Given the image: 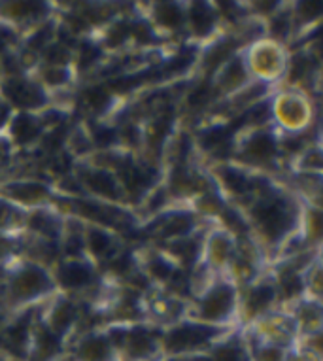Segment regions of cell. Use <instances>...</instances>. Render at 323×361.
Wrapping results in <instances>:
<instances>
[{
    "mask_svg": "<svg viewBox=\"0 0 323 361\" xmlns=\"http://www.w3.org/2000/svg\"><path fill=\"white\" fill-rule=\"evenodd\" d=\"M74 361H76V360H74Z\"/></svg>",
    "mask_w": 323,
    "mask_h": 361,
    "instance_id": "cell-42",
    "label": "cell"
},
{
    "mask_svg": "<svg viewBox=\"0 0 323 361\" xmlns=\"http://www.w3.org/2000/svg\"><path fill=\"white\" fill-rule=\"evenodd\" d=\"M246 78V66H244V61L235 55L233 61L227 66V72H224V83L227 87H233V85H238V83L244 82Z\"/></svg>",
    "mask_w": 323,
    "mask_h": 361,
    "instance_id": "cell-26",
    "label": "cell"
},
{
    "mask_svg": "<svg viewBox=\"0 0 323 361\" xmlns=\"http://www.w3.org/2000/svg\"><path fill=\"white\" fill-rule=\"evenodd\" d=\"M74 318H76V310L72 307L71 302H59L57 307L53 308L51 316H49V331H53L55 335H61V333L68 331V327L74 324Z\"/></svg>",
    "mask_w": 323,
    "mask_h": 361,
    "instance_id": "cell-16",
    "label": "cell"
},
{
    "mask_svg": "<svg viewBox=\"0 0 323 361\" xmlns=\"http://www.w3.org/2000/svg\"><path fill=\"white\" fill-rule=\"evenodd\" d=\"M252 361H288V352L282 346L272 343H257L252 352H248Z\"/></svg>",
    "mask_w": 323,
    "mask_h": 361,
    "instance_id": "cell-21",
    "label": "cell"
},
{
    "mask_svg": "<svg viewBox=\"0 0 323 361\" xmlns=\"http://www.w3.org/2000/svg\"><path fill=\"white\" fill-rule=\"evenodd\" d=\"M235 46H236L235 40H225L216 44V46L206 54L205 57L206 68H208V71H214V68L221 65L225 59L233 57V54H235Z\"/></svg>",
    "mask_w": 323,
    "mask_h": 361,
    "instance_id": "cell-22",
    "label": "cell"
},
{
    "mask_svg": "<svg viewBox=\"0 0 323 361\" xmlns=\"http://www.w3.org/2000/svg\"><path fill=\"white\" fill-rule=\"evenodd\" d=\"M30 225L35 227L38 233H44L47 237H51V235H57V219L53 218L51 214L47 212H36L30 219Z\"/></svg>",
    "mask_w": 323,
    "mask_h": 361,
    "instance_id": "cell-28",
    "label": "cell"
},
{
    "mask_svg": "<svg viewBox=\"0 0 323 361\" xmlns=\"http://www.w3.org/2000/svg\"><path fill=\"white\" fill-rule=\"evenodd\" d=\"M114 238L110 233H106L104 229H99V227H93L89 231V248L95 255H106L110 250H112Z\"/></svg>",
    "mask_w": 323,
    "mask_h": 361,
    "instance_id": "cell-24",
    "label": "cell"
},
{
    "mask_svg": "<svg viewBox=\"0 0 323 361\" xmlns=\"http://www.w3.org/2000/svg\"><path fill=\"white\" fill-rule=\"evenodd\" d=\"M130 36H135L136 40L142 42V44H150L153 40V36H155V30L144 21H138V23L130 27Z\"/></svg>",
    "mask_w": 323,
    "mask_h": 361,
    "instance_id": "cell-35",
    "label": "cell"
},
{
    "mask_svg": "<svg viewBox=\"0 0 323 361\" xmlns=\"http://www.w3.org/2000/svg\"><path fill=\"white\" fill-rule=\"evenodd\" d=\"M150 273L159 280H169L172 276V273H174V269H172V265L165 257H155L150 263Z\"/></svg>",
    "mask_w": 323,
    "mask_h": 361,
    "instance_id": "cell-33",
    "label": "cell"
},
{
    "mask_svg": "<svg viewBox=\"0 0 323 361\" xmlns=\"http://www.w3.org/2000/svg\"><path fill=\"white\" fill-rule=\"evenodd\" d=\"M216 337V331L212 327L197 326V324H183L169 329L163 337V350L171 357H182V355H193L205 344H210Z\"/></svg>",
    "mask_w": 323,
    "mask_h": 361,
    "instance_id": "cell-1",
    "label": "cell"
},
{
    "mask_svg": "<svg viewBox=\"0 0 323 361\" xmlns=\"http://www.w3.org/2000/svg\"><path fill=\"white\" fill-rule=\"evenodd\" d=\"M280 288H282V291L286 293V297H297L303 293V290H305V282H303L299 273H293V271H291V273L284 274L282 282H280Z\"/></svg>",
    "mask_w": 323,
    "mask_h": 361,
    "instance_id": "cell-30",
    "label": "cell"
},
{
    "mask_svg": "<svg viewBox=\"0 0 323 361\" xmlns=\"http://www.w3.org/2000/svg\"><path fill=\"white\" fill-rule=\"evenodd\" d=\"M36 361H51L55 355L61 352V338L59 335H55L49 331L47 327H40L36 331L35 346H32Z\"/></svg>",
    "mask_w": 323,
    "mask_h": 361,
    "instance_id": "cell-11",
    "label": "cell"
},
{
    "mask_svg": "<svg viewBox=\"0 0 323 361\" xmlns=\"http://www.w3.org/2000/svg\"><path fill=\"white\" fill-rule=\"evenodd\" d=\"M221 178H224L225 185H227L233 193H236V195H242V193H246V191H250V188H252V180H250L244 172L236 171V169H231V166L229 169H225Z\"/></svg>",
    "mask_w": 323,
    "mask_h": 361,
    "instance_id": "cell-23",
    "label": "cell"
},
{
    "mask_svg": "<svg viewBox=\"0 0 323 361\" xmlns=\"http://www.w3.org/2000/svg\"><path fill=\"white\" fill-rule=\"evenodd\" d=\"M242 118H244L242 121H246V123H264L267 119L271 118V104H269V101H257L253 106H250V110H248Z\"/></svg>",
    "mask_w": 323,
    "mask_h": 361,
    "instance_id": "cell-27",
    "label": "cell"
},
{
    "mask_svg": "<svg viewBox=\"0 0 323 361\" xmlns=\"http://www.w3.org/2000/svg\"><path fill=\"white\" fill-rule=\"evenodd\" d=\"M112 344L108 337L102 335H91V337L83 338L80 346H78V357L76 361H114Z\"/></svg>",
    "mask_w": 323,
    "mask_h": 361,
    "instance_id": "cell-7",
    "label": "cell"
},
{
    "mask_svg": "<svg viewBox=\"0 0 323 361\" xmlns=\"http://www.w3.org/2000/svg\"><path fill=\"white\" fill-rule=\"evenodd\" d=\"M93 140L99 148H110L112 144L118 142V133L112 127L106 125H97L93 129Z\"/></svg>",
    "mask_w": 323,
    "mask_h": 361,
    "instance_id": "cell-31",
    "label": "cell"
},
{
    "mask_svg": "<svg viewBox=\"0 0 323 361\" xmlns=\"http://www.w3.org/2000/svg\"><path fill=\"white\" fill-rule=\"evenodd\" d=\"M46 61L47 63H51L53 66L63 68V66L68 65V61H71V51H68L66 46H63V44H49L46 48Z\"/></svg>",
    "mask_w": 323,
    "mask_h": 361,
    "instance_id": "cell-29",
    "label": "cell"
},
{
    "mask_svg": "<svg viewBox=\"0 0 323 361\" xmlns=\"http://www.w3.org/2000/svg\"><path fill=\"white\" fill-rule=\"evenodd\" d=\"M49 288H51V280L38 265H27L19 269L12 280V295L19 301H30L46 293Z\"/></svg>",
    "mask_w": 323,
    "mask_h": 361,
    "instance_id": "cell-4",
    "label": "cell"
},
{
    "mask_svg": "<svg viewBox=\"0 0 323 361\" xmlns=\"http://www.w3.org/2000/svg\"><path fill=\"white\" fill-rule=\"evenodd\" d=\"M121 350L130 361H150L159 352V341L147 329H127Z\"/></svg>",
    "mask_w": 323,
    "mask_h": 361,
    "instance_id": "cell-6",
    "label": "cell"
},
{
    "mask_svg": "<svg viewBox=\"0 0 323 361\" xmlns=\"http://www.w3.org/2000/svg\"><path fill=\"white\" fill-rule=\"evenodd\" d=\"M99 55V48L93 46V44H89V42H85V44H82V48H80V66L87 68V66H91L93 63H97Z\"/></svg>",
    "mask_w": 323,
    "mask_h": 361,
    "instance_id": "cell-34",
    "label": "cell"
},
{
    "mask_svg": "<svg viewBox=\"0 0 323 361\" xmlns=\"http://www.w3.org/2000/svg\"><path fill=\"white\" fill-rule=\"evenodd\" d=\"M276 299V288L272 284H259L246 297V316H259Z\"/></svg>",
    "mask_w": 323,
    "mask_h": 361,
    "instance_id": "cell-10",
    "label": "cell"
},
{
    "mask_svg": "<svg viewBox=\"0 0 323 361\" xmlns=\"http://www.w3.org/2000/svg\"><path fill=\"white\" fill-rule=\"evenodd\" d=\"M140 137H142L140 130L136 129L135 125H127V127H125V129H123V138L129 144H133V146L140 142Z\"/></svg>",
    "mask_w": 323,
    "mask_h": 361,
    "instance_id": "cell-40",
    "label": "cell"
},
{
    "mask_svg": "<svg viewBox=\"0 0 323 361\" xmlns=\"http://www.w3.org/2000/svg\"><path fill=\"white\" fill-rule=\"evenodd\" d=\"M4 118H6V110H4V106L0 104V123L4 121Z\"/></svg>",
    "mask_w": 323,
    "mask_h": 361,
    "instance_id": "cell-41",
    "label": "cell"
},
{
    "mask_svg": "<svg viewBox=\"0 0 323 361\" xmlns=\"http://www.w3.org/2000/svg\"><path fill=\"white\" fill-rule=\"evenodd\" d=\"M51 44V32H49V29H38L36 30V35L30 38V48L35 49H42V48H47Z\"/></svg>",
    "mask_w": 323,
    "mask_h": 361,
    "instance_id": "cell-39",
    "label": "cell"
},
{
    "mask_svg": "<svg viewBox=\"0 0 323 361\" xmlns=\"http://www.w3.org/2000/svg\"><path fill=\"white\" fill-rule=\"evenodd\" d=\"M278 149L276 138L272 137L267 130H259L253 133L252 137L248 138L246 142V155L250 159L255 161H269L274 157Z\"/></svg>",
    "mask_w": 323,
    "mask_h": 361,
    "instance_id": "cell-8",
    "label": "cell"
},
{
    "mask_svg": "<svg viewBox=\"0 0 323 361\" xmlns=\"http://www.w3.org/2000/svg\"><path fill=\"white\" fill-rule=\"evenodd\" d=\"M4 97L12 104H18L21 108H38L46 102V93L40 85L29 82V80H19L12 78L4 83Z\"/></svg>",
    "mask_w": 323,
    "mask_h": 361,
    "instance_id": "cell-5",
    "label": "cell"
},
{
    "mask_svg": "<svg viewBox=\"0 0 323 361\" xmlns=\"http://www.w3.org/2000/svg\"><path fill=\"white\" fill-rule=\"evenodd\" d=\"M46 82L49 85H65L68 82V71L65 68H47L46 71Z\"/></svg>",
    "mask_w": 323,
    "mask_h": 361,
    "instance_id": "cell-37",
    "label": "cell"
},
{
    "mask_svg": "<svg viewBox=\"0 0 323 361\" xmlns=\"http://www.w3.org/2000/svg\"><path fill=\"white\" fill-rule=\"evenodd\" d=\"M231 135H233V127L231 125H219V127L202 130L199 137V142L205 149H221L229 144Z\"/></svg>",
    "mask_w": 323,
    "mask_h": 361,
    "instance_id": "cell-17",
    "label": "cell"
},
{
    "mask_svg": "<svg viewBox=\"0 0 323 361\" xmlns=\"http://www.w3.org/2000/svg\"><path fill=\"white\" fill-rule=\"evenodd\" d=\"M8 191H10V195L23 202L42 201L47 195L46 188L42 184H36V182H18V184L10 185Z\"/></svg>",
    "mask_w": 323,
    "mask_h": 361,
    "instance_id": "cell-20",
    "label": "cell"
},
{
    "mask_svg": "<svg viewBox=\"0 0 323 361\" xmlns=\"http://www.w3.org/2000/svg\"><path fill=\"white\" fill-rule=\"evenodd\" d=\"M40 130V119L30 116V114H19L12 121V135L19 144H29L36 140Z\"/></svg>",
    "mask_w": 323,
    "mask_h": 361,
    "instance_id": "cell-13",
    "label": "cell"
},
{
    "mask_svg": "<svg viewBox=\"0 0 323 361\" xmlns=\"http://www.w3.org/2000/svg\"><path fill=\"white\" fill-rule=\"evenodd\" d=\"M110 102H112V97H110V91L102 85H95L93 89L87 91V104L91 106V110L97 114L106 112L110 108Z\"/></svg>",
    "mask_w": 323,
    "mask_h": 361,
    "instance_id": "cell-25",
    "label": "cell"
},
{
    "mask_svg": "<svg viewBox=\"0 0 323 361\" xmlns=\"http://www.w3.org/2000/svg\"><path fill=\"white\" fill-rule=\"evenodd\" d=\"M83 182L87 184V188L97 195L102 197H114L118 199L119 197V188L116 178L106 171H91L83 176Z\"/></svg>",
    "mask_w": 323,
    "mask_h": 361,
    "instance_id": "cell-12",
    "label": "cell"
},
{
    "mask_svg": "<svg viewBox=\"0 0 323 361\" xmlns=\"http://www.w3.org/2000/svg\"><path fill=\"white\" fill-rule=\"evenodd\" d=\"M319 12H322V4L319 2H303V4L297 6V13L303 16L305 21H312V19L319 16Z\"/></svg>",
    "mask_w": 323,
    "mask_h": 361,
    "instance_id": "cell-36",
    "label": "cell"
},
{
    "mask_svg": "<svg viewBox=\"0 0 323 361\" xmlns=\"http://www.w3.org/2000/svg\"><path fill=\"white\" fill-rule=\"evenodd\" d=\"M130 36V25L129 23H116L110 27V30H108V38H106V42L110 44V46H119V44H123V42H127V38Z\"/></svg>",
    "mask_w": 323,
    "mask_h": 361,
    "instance_id": "cell-32",
    "label": "cell"
},
{
    "mask_svg": "<svg viewBox=\"0 0 323 361\" xmlns=\"http://www.w3.org/2000/svg\"><path fill=\"white\" fill-rule=\"evenodd\" d=\"M59 280L61 284L68 290H78V288H83L93 280V271H91V267L82 263V261H71V263L61 267Z\"/></svg>",
    "mask_w": 323,
    "mask_h": 361,
    "instance_id": "cell-9",
    "label": "cell"
},
{
    "mask_svg": "<svg viewBox=\"0 0 323 361\" xmlns=\"http://www.w3.org/2000/svg\"><path fill=\"white\" fill-rule=\"evenodd\" d=\"M210 95H212V91L208 85H200V87H197L189 95V104L191 106H200V104H206V102L210 101Z\"/></svg>",
    "mask_w": 323,
    "mask_h": 361,
    "instance_id": "cell-38",
    "label": "cell"
},
{
    "mask_svg": "<svg viewBox=\"0 0 323 361\" xmlns=\"http://www.w3.org/2000/svg\"><path fill=\"white\" fill-rule=\"evenodd\" d=\"M171 252L176 255L178 259L182 261L183 265H193L195 261L199 259L200 244L197 238L191 237L174 238V243H172L171 246Z\"/></svg>",
    "mask_w": 323,
    "mask_h": 361,
    "instance_id": "cell-19",
    "label": "cell"
},
{
    "mask_svg": "<svg viewBox=\"0 0 323 361\" xmlns=\"http://www.w3.org/2000/svg\"><path fill=\"white\" fill-rule=\"evenodd\" d=\"M236 290L235 286L221 282L216 284L202 299H200V320L210 324H221L229 320L231 312L235 310Z\"/></svg>",
    "mask_w": 323,
    "mask_h": 361,
    "instance_id": "cell-3",
    "label": "cell"
},
{
    "mask_svg": "<svg viewBox=\"0 0 323 361\" xmlns=\"http://www.w3.org/2000/svg\"><path fill=\"white\" fill-rule=\"evenodd\" d=\"M214 21H216V13L208 4L202 2H195L189 8V23L193 27V30L199 36H206L214 29Z\"/></svg>",
    "mask_w": 323,
    "mask_h": 361,
    "instance_id": "cell-14",
    "label": "cell"
},
{
    "mask_svg": "<svg viewBox=\"0 0 323 361\" xmlns=\"http://www.w3.org/2000/svg\"><path fill=\"white\" fill-rule=\"evenodd\" d=\"M253 218L267 237L278 238L293 227L295 214L282 197H264L253 208Z\"/></svg>",
    "mask_w": 323,
    "mask_h": 361,
    "instance_id": "cell-2",
    "label": "cell"
},
{
    "mask_svg": "<svg viewBox=\"0 0 323 361\" xmlns=\"http://www.w3.org/2000/svg\"><path fill=\"white\" fill-rule=\"evenodd\" d=\"M155 19L161 27L165 29H180L185 21V13L178 4L171 2H161L155 6Z\"/></svg>",
    "mask_w": 323,
    "mask_h": 361,
    "instance_id": "cell-15",
    "label": "cell"
},
{
    "mask_svg": "<svg viewBox=\"0 0 323 361\" xmlns=\"http://www.w3.org/2000/svg\"><path fill=\"white\" fill-rule=\"evenodd\" d=\"M193 227V218L188 212H172L163 224V235L169 238H182Z\"/></svg>",
    "mask_w": 323,
    "mask_h": 361,
    "instance_id": "cell-18",
    "label": "cell"
}]
</instances>
